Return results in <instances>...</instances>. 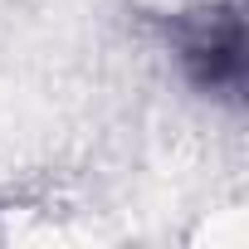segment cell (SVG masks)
<instances>
[{
	"label": "cell",
	"instance_id": "1",
	"mask_svg": "<svg viewBox=\"0 0 249 249\" xmlns=\"http://www.w3.org/2000/svg\"><path fill=\"white\" fill-rule=\"evenodd\" d=\"M166 44L186 73V83L205 98L239 103L249 83V35L234 0L196 5L166 20Z\"/></svg>",
	"mask_w": 249,
	"mask_h": 249
}]
</instances>
